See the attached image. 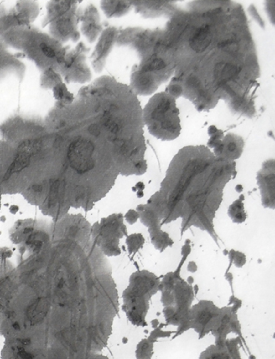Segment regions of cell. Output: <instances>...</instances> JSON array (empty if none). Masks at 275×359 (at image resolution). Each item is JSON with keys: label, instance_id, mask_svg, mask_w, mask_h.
Segmentation results:
<instances>
[{"label": "cell", "instance_id": "obj_1", "mask_svg": "<svg viewBox=\"0 0 275 359\" xmlns=\"http://www.w3.org/2000/svg\"><path fill=\"white\" fill-rule=\"evenodd\" d=\"M160 282V277L147 270H138L131 275L129 285L122 294V310L133 326H147L149 302L159 291Z\"/></svg>", "mask_w": 275, "mask_h": 359}, {"label": "cell", "instance_id": "obj_2", "mask_svg": "<svg viewBox=\"0 0 275 359\" xmlns=\"http://www.w3.org/2000/svg\"><path fill=\"white\" fill-rule=\"evenodd\" d=\"M122 214H114L101 220L92 227V238L94 244L103 254L108 256H117L121 255L119 247L120 240L127 236V228L123 224Z\"/></svg>", "mask_w": 275, "mask_h": 359}, {"label": "cell", "instance_id": "obj_3", "mask_svg": "<svg viewBox=\"0 0 275 359\" xmlns=\"http://www.w3.org/2000/svg\"><path fill=\"white\" fill-rule=\"evenodd\" d=\"M174 297L175 316L172 326L178 327L172 339H175L190 329L189 312L195 298L193 286L188 285L183 279L176 282L172 289Z\"/></svg>", "mask_w": 275, "mask_h": 359}, {"label": "cell", "instance_id": "obj_4", "mask_svg": "<svg viewBox=\"0 0 275 359\" xmlns=\"http://www.w3.org/2000/svg\"><path fill=\"white\" fill-rule=\"evenodd\" d=\"M220 308L212 301L201 300L191 307L189 312V326L195 330L201 340L211 332L218 316Z\"/></svg>", "mask_w": 275, "mask_h": 359}, {"label": "cell", "instance_id": "obj_5", "mask_svg": "<svg viewBox=\"0 0 275 359\" xmlns=\"http://www.w3.org/2000/svg\"><path fill=\"white\" fill-rule=\"evenodd\" d=\"M94 145L90 140L78 138L74 140L69 147L68 158L70 166L79 174H84L94 168L92 154Z\"/></svg>", "mask_w": 275, "mask_h": 359}, {"label": "cell", "instance_id": "obj_6", "mask_svg": "<svg viewBox=\"0 0 275 359\" xmlns=\"http://www.w3.org/2000/svg\"><path fill=\"white\" fill-rule=\"evenodd\" d=\"M231 332L238 334L239 337L242 339L237 313H234L229 306H226L220 308V314L211 331L212 335L215 337V344L223 345L227 339L228 334Z\"/></svg>", "mask_w": 275, "mask_h": 359}, {"label": "cell", "instance_id": "obj_7", "mask_svg": "<svg viewBox=\"0 0 275 359\" xmlns=\"http://www.w3.org/2000/svg\"><path fill=\"white\" fill-rule=\"evenodd\" d=\"M137 211L139 215V219L143 225L149 230H155L162 228V213L150 204L138 205Z\"/></svg>", "mask_w": 275, "mask_h": 359}, {"label": "cell", "instance_id": "obj_8", "mask_svg": "<svg viewBox=\"0 0 275 359\" xmlns=\"http://www.w3.org/2000/svg\"><path fill=\"white\" fill-rule=\"evenodd\" d=\"M35 145H36V144L33 143L30 140L25 141L20 145L17 157L15 158L14 161L11 164L8 170H7V173H6L7 176H10L13 173L21 171L29 164L30 156H31L32 153L34 152Z\"/></svg>", "mask_w": 275, "mask_h": 359}, {"label": "cell", "instance_id": "obj_9", "mask_svg": "<svg viewBox=\"0 0 275 359\" xmlns=\"http://www.w3.org/2000/svg\"><path fill=\"white\" fill-rule=\"evenodd\" d=\"M212 42V33L209 25L198 28L190 40V47L196 53H202Z\"/></svg>", "mask_w": 275, "mask_h": 359}, {"label": "cell", "instance_id": "obj_10", "mask_svg": "<svg viewBox=\"0 0 275 359\" xmlns=\"http://www.w3.org/2000/svg\"><path fill=\"white\" fill-rule=\"evenodd\" d=\"M148 233L150 236L151 243L155 249L159 252H164L168 247H171L174 244V241L169 237V233L163 231L162 228L155 230H149Z\"/></svg>", "mask_w": 275, "mask_h": 359}, {"label": "cell", "instance_id": "obj_11", "mask_svg": "<svg viewBox=\"0 0 275 359\" xmlns=\"http://www.w3.org/2000/svg\"><path fill=\"white\" fill-rule=\"evenodd\" d=\"M199 359H233L228 352L227 348L223 345H210L203 350L200 355Z\"/></svg>", "mask_w": 275, "mask_h": 359}, {"label": "cell", "instance_id": "obj_12", "mask_svg": "<svg viewBox=\"0 0 275 359\" xmlns=\"http://www.w3.org/2000/svg\"><path fill=\"white\" fill-rule=\"evenodd\" d=\"M239 68L235 67L234 65L230 64V63H225V62H219L217 64L215 70H214V75L215 78L219 82H225L233 76L238 74Z\"/></svg>", "mask_w": 275, "mask_h": 359}, {"label": "cell", "instance_id": "obj_13", "mask_svg": "<svg viewBox=\"0 0 275 359\" xmlns=\"http://www.w3.org/2000/svg\"><path fill=\"white\" fill-rule=\"evenodd\" d=\"M243 195H241V199L235 200L228 209V215L235 224H242L247 219V214L244 209Z\"/></svg>", "mask_w": 275, "mask_h": 359}, {"label": "cell", "instance_id": "obj_14", "mask_svg": "<svg viewBox=\"0 0 275 359\" xmlns=\"http://www.w3.org/2000/svg\"><path fill=\"white\" fill-rule=\"evenodd\" d=\"M155 341L149 338L142 339L138 343L135 356L136 359H151L153 355V347Z\"/></svg>", "mask_w": 275, "mask_h": 359}, {"label": "cell", "instance_id": "obj_15", "mask_svg": "<svg viewBox=\"0 0 275 359\" xmlns=\"http://www.w3.org/2000/svg\"><path fill=\"white\" fill-rule=\"evenodd\" d=\"M126 246L128 248V252L130 255H135L138 253L144 246L145 244V238L141 233H132L131 235L127 236L126 238Z\"/></svg>", "mask_w": 275, "mask_h": 359}, {"label": "cell", "instance_id": "obj_16", "mask_svg": "<svg viewBox=\"0 0 275 359\" xmlns=\"http://www.w3.org/2000/svg\"><path fill=\"white\" fill-rule=\"evenodd\" d=\"M227 255L229 257L230 263H229V267L226 272L229 271L233 263L237 268H242L247 262V257H246L245 254H243L242 252H240V251H235L234 249H231L227 254Z\"/></svg>", "mask_w": 275, "mask_h": 359}, {"label": "cell", "instance_id": "obj_17", "mask_svg": "<svg viewBox=\"0 0 275 359\" xmlns=\"http://www.w3.org/2000/svg\"><path fill=\"white\" fill-rule=\"evenodd\" d=\"M241 338H233V339H226L225 341V346L227 348L228 352L231 355L233 359H241L240 354L239 344L241 345Z\"/></svg>", "mask_w": 275, "mask_h": 359}, {"label": "cell", "instance_id": "obj_18", "mask_svg": "<svg viewBox=\"0 0 275 359\" xmlns=\"http://www.w3.org/2000/svg\"><path fill=\"white\" fill-rule=\"evenodd\" d=\"M191 250H192V247H191V241L189 240H186L184 244V246L181 248V260H180L179 263L178 265V268L176 269V271H173V274L175 275L176 278L178 279H182L181 277V270L183 267V264L185 262L186 258L188 257V255L191 254Z\"/></svg>", "mask_w": 275, "mask_h": 359}, {"label": "cell", "instance_id": "obj_19", "mask_svg": "<svg viewBox=\"0 0 275 359\" xmlns=\"http://www.w3.org/2000/svg\"><path fill=\"white\" fill-rule=\"evenodd\" d=\"M113 38H114V32L112 31L111 29L108 30L106 34L103 35L101 42L97 45V53L100 55V57L105 53L106 50L110 47L112 41H113Z\"/></svg>", "mask_w": 275, "mask_h": 359}, {"label": "cell", "instance_id": "obj_20", "mask_svg": "<svg viewBox=\"0 0 275 359\" xmlns=\"http://www.w3.org/2000/svg\"><path fill=\"white\" fill-rule=\"evenodd\" d=\"M102 122H103L104 125L111 131L112 133H117V131L119 130V125H118V124H117L116 121H114L113 119H111L110 113L109 112H106L104 114V116L102 118Z\"/></svg>", "mask_w": 275, "mask_h": 359}, {"label": "cell", "instance_id": "obj_21", "mask_svg": "<svg viewBox=\"0 0 275 359\" xmlns=\"http://www.w3.org/2000/svg\"><path fill=\"white\" fill-rule=\"evenodd\" d=\"M172 333H173L172 332L163 331V330H162L161 327H157V328H154L153 331L150 332L148 338L156 341L157 339H159V338H169L171 336Z\"/></svg>", "mask_w": 275, "mask_h": 359}, {"label": "cell", "instance_id": "obj_22", "mask_svg": "<svg viewBox=\"0 0 275 359\" xmlns=\"http://www.w3.org/2000/svg\"><path fill=\"white\" fill-rule=\"evenodd\" d=\"M165 62L162 59H153V61L148 64L147 67H145V68L143 69L144 72H147V71H152V70H161L165 68Z\"/></svg>", "mask_w": 275, "mask_h": 359}, {"label": "cell", "instance_id": "obj_23", "mask_svg": "<svg viewBox=\"0 0 275 359\" xmlns=\"http://www.w3.org/2000/svg\"><path fill=\"white\" fill-rule=\"evenodd\" d=\"M123 218L126 220L129 225H134L137 223V221L139 219V215L137 210L134 209H130L126 214L124 215Z\"/></svg>", "mask_w": 275, "mask_h": 359}, {"label": "cell", "instance_id": "obj_24", "mask_svg": "<svg viewBox=\"0 0 275 359\" xmlns=\"http://www.w3.org/2000/svg\"><path fill=\"white\" fill-rule=\"evenodd\" d=\"M242 305V301L240 300L239 298H237L234 295H231L230 299H229V303L228 306L231 308V310L234 312V313H237L238 310H240V308Z\"/></svg>", "mask_w": 275, "mask_h": 359}, {"label": "cell", "instance_id": "obj_25", "mask_svg": "<svg viewBox=\"0 0 275 359\" xmlns=\"http://www.w3.org/2000/svg\"><path fill=\"white\" fill-rule=\"evenodd\" d=\"M220 48H223L224 50H226V52H234L237 50V43L235 41L233 40H226V41H223L221 43H219L217 44Z\"/></svg>", "mask_w": 275, "mask_h": 359}, {"label": "cell", "instance_id": "obj_26", "mask_svg": "<svg viewBox=\"0 0 275 359\" xmlns=\"http://www.w3.org/2000/svg\"><path fill=\"white\" fill-rule=\"evenodd\" d=\"M138 85L141 88H147L152 84L153 79L149 75H142L138 78Z\"/></svg>", "mask_w": 275, "mask_h": 359}, {"label": "cell", "instance_id": "obj_27", "mask_svg": "<svg viewBox=\"0 0 275 359\" xmlns=\"http://www.w3.org/2000/svg\"><path fill=\"white\" fill-rule=\"evenodd\" d=\"M40 46H41V49H42V52L44 53V54L45 56H47L49 58H53V57H55L56 54H55V52H54V50H53L52 47L48 46V45H46L45 43H41Z\"/></svg>", "mask_w": 275, "mask_h": 359}, {"label": "cell", "instance_id": "obj_28", "mask_svg": "<svg viewBox=\"0 0 275 359\" xmlns=\"http://www.w3.org/2000/svg\"><path fill=\"white\" fill-rule=\"evenodd\" d=\"M53 93H54V97L57 99H61L64 97V91L62 90V87L60 85L55 86L53 88Z\"/></svg>", "mask_w": 275, "mask_h": 359}, {"label": "cell", "instance_id": "obj_29", "mask_svg": "<svg viewBox=\"0 0 275 359\" xmlns=\"http://www.w3.org/2000/svg\"><path fill=\"white\" fill-rule=\"evenodd\" d=\"M89 132H90V134L93 135V136H98L101 133V128L97 124H92L89 127Z\"/></svg>", "mask_w": 275, "mask_h": 359}, {"label": "cell", "instance_id": "obj_30", "mask_svg": "<svg viewBox=\"0 0 275 359\" xmlns=\"http://www.w3.org/2000/svg\"><path fill=\"white\" fill-rule=\"evenodd\" d=\"M181 91H182V88H181L179 85H177V84L169 87V91H170V93L173 94V95H175V96L179 95L180 93H181Z\"/></svg>", "mask_w": 275, "mask_h": 359}, {"label": "cell", "instance_id": "obj_31", "mask_svg": "<svg viewBox=\"0 0 275 359\" xmlns=\"http://www.w3.org/2000/svg\"><path fill=\"white\" fill-rule=\"evenodd\" d=\"M197 270H198V266H197L195 262L191 261V262L188 263V264H187V271L190 273H195L196 271H197Z\"/></svg>", "mask_w": 275, "mask_h": 359}, {"label": "cell", "instance_id": "obj_32", "mask_svg": "<svg viewBox=\"0 0 275 359\" xmlns=\"http://www.w3.org/2000/svg\"><path fill=\"white\" fill-rule=\"evenodd\" d=\"M225 278H226V279L227 280L228 283H229V285H230V286H231V289H232V292H233V273H231V272H229V271L226 272V274H225Z\"/></svg>", "mask_w": 275, "mask_h": 359}, {"label": "cell", "instance_id": "obj_33", "mask_svg": "<svg viewBox=\"0 0 275 359\" xmlns=\"http://www.w3.org/2000/svg\"><path fill=\"white\" fill-rule=\"evenodd\" d=\"M9 210H10V213H12V214H16L18 212V210H19V207L17 205H12Z\"/></svg>", "mask_w": 275, "mask_h": 359}, {"label": "cell", "instance_id": "obj_34", "mask_svg": "<svg viewBox=\"0 0 275 359\" xmlns=\"http://www.w3.org/2000/svg\"><path fill=\"white\" fill-rule=\"evenodd\" d=\"M151 324H152V327H153V329L154 328H157V327H159V326H160V322L158 321V319H153L152 321H151Z\"/></svg>", "mask_w": 275, "mask_h": 359}, {"label": "cell", "instance_id": "obj_35", "mask_svg": "<svg viewBox=\"0 0 275 359\" xmlns=\"http://www.w3.org/2000/svg\"><path fill=\"white\" fill-rule=\"evenodd\" d=\"M236 149V145L234 144V143H233V142H231L229 145H228V150L230 151V152H233V151H234Z\"/></svg>", "mask_w": 275, "mask_h": 359}, {"label": "cell", "instance_id": "obj_36", "mask_svg": "<svg viewBox=\"0 0 275 359\" xmlns=\"http://www.w3.org/2000/svg\"><path fill=\"white\" fill-rule=\"evenodd\" d=\"M209 131H210V134H215L217 132V129L215 126H211V127H210Z\"/></svg>", "mask_w": 275, "mask_h": 359}, {"label": "cell", "instance_id": "obj_37", "mask_svg": "<svg viewBox=\"0 0 275 359\" xmlns=\"http://www.w3.org/2000/svg\"><path fill=\"white\" fill-rule=\"evenodd\" d=\"M194 281H195V279H194V277H193V276H189V277L187 278V279H186V283L188 285H190V286H192V285L194 284Z\"/></svg>", "mask_w": 275, "mask_h": 359}, {"label": "cell", "instance_id": "obj_38", "mask_svg": "<svg viewBox=\"0 0 275 359\" xmlns=\"http://www.w3.org/2000/svg\"><path fill=\"white\" fill-rule=\"evenodd\" d=\"M135 188L137 189V188H138V191H143V189L145 188V185H144V184H143L142 182L140 183H138L137 185H136V186H135Z\"/></svg>", "mask_w": 275, "mask_h": 359}, {"label": "cell", "instance_id": "obj_39", "mask_svg": "<svg viewBox=\"0 0 275 359\" xmlns=\"http://www.w3.org/2000/svg\"><path fill=\"white\" fill-rule=\"evenodd\" d=\"M13 329H14V330H20V329H21V326H20V324H19V323H17V322H15V323H13Z\"/></svg>", "mask_w": 275, "mask_h": 359}, {"label": "cell", "instance_id": "obj_40", "mask_svg": "<svg viewBox=\"0 0 275 359\" xmlns=\"http://www.w3.org/2000/svg\"><path fill=\"white\" fill-rule=\"evenodd\" d=\"M33 230H34V229L32 227H28L26 229H24V233H29V232H32Z\"/></svg>", "mask_w": 275, "mask_h": 359}, {"label": "cell", "instance_id": "obj_41", "mask_svg": "<svg viewBox=\"0 0 275 359\" xmlns=\"http://www.w3.org/2000/svg\"><path fill=\"white\" fill-rule=\"evenodd\" d=\"M242 185H238L237 186H236V191L238 192V193H241L242 192Z\"/></svg>", "mask_w": 275, "mask_h": 359}, {"label": "cell", "instance_id": "obj_42", "mask_svg": "<svg viewBox=\"0 0 275 359\" xmlns=\"http://www.w3.org/2000/svg\"><path fill=\"white\" fill-rule=\"evenodd\" d=\"M193 290H194V293H195V295H196V294L198 293V290H199V286H198V285H195V286L193 287Z\"/></svg>", "mask_w": 275, "mask_h": 359}, {"label": "cell", "instance_id": "obj_43", "mask_svg": "<svg viewBox=\"0 0 275 359\" xmlns=\"http://www.w3.org/2000/svg\"><path fill=\"white\" fill-rule=\"evenodd\" d=\"M0 221H1L2 223H5V221H6V217H5V215H2V216L0 217Z\"/></svg>", "mask_w": 275, "mask_h": 359}, {"label": "cell", "instance_id": "obj_44", "mask_svg": "<svg viewBox=\"0 0 275 359\" xmlns=\"http://www.w3.org/2000/svg\"><path fill=\"white\" fill-rule=\"evenodd\" d=\"M138 198H141V197H143L142 192H140V191H138Z\"/></svg>", "mask_w": 275, "mask_h": 359}, {"label": "cell", "instance_id": "obj_45", "mask_svg": "<svg viewBox=\"0 0 275 359\" xmlns=\"http://www.w3.org/2000/svg\"><path fill=\"white\" fill-rule=\"evenodd\" d=\"M122 341H123V343L127 342V341H128V340H127V339H126V338H123V340H122Z\"/></svg>", "mask_w": 275, "mask_h": 359}]
</instances>
